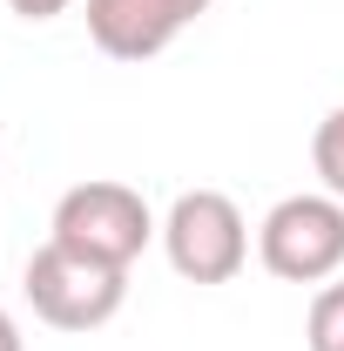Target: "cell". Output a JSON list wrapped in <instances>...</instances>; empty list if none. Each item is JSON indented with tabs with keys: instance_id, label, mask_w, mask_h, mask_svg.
Returning <instances> with one entry per match:
<instances>
[{
	"instance_id": "cell-3",
	"label": "cell",
	"mask_w": 344,
	"mask_h": 351,
	"mask_svg": "<svg viewBox=\"0 0 344 351\" xmlns=\"http://www.w3.org/2000/svg\"><path fill=\"white\" fill-rule=\"evenodd\" d=\"M257 257L284 284H331L344 270V203L331 189H297L257 223Z\"/></svg>"
},
{
	"instance_id": "cell-6",
	"label": "cell",
	"mask_w": 344,
	"mask_h": 351,
	"mask_svg": "<svg viewBox=\"0 0 344 351\" xmlns=\"http://www.w3.org/2000/svg\"><path fill=\"white\" fill-rule=\"evenodd\" d=\"M304 351H344V277L317 284L310 317H304Z\"/></svg>"
},
{
	"instance_id": "cell-2",
	"label": "cell",
	"mask_w": 344,
	"mask_h": 351,
	"mask_svg": "<svg viewBox=\"0 0 344 351\" xmlns=\"http://www.w3.org/2000/svg\"><path fill=\"white\" fill-rule=\"evenodd\" d=\"M47 237L68 243V250H82V257H95V263L129 270V263L149 250V237H162V223H156V210L142 203V189L95 176V182H75V189L54 203Z\"/></svg>"
},
{
	"instance_id": "cell-9",
	"label": "cell",
	"mask_w": 344,
	"mask_h": 351,
	"mask_svg": "<svg viewBox=\"0 0 344 351\" xmlns=\"http://www.w3.org/2000/svg\"><path fill=\"white\" fill-rule=\"evenodd\" d=\"M0 351H21V324H14L7 311H0Z\"/></svg>"
},
{
	"instance_id": "cell-5",
	"label": "cell",
	"mask_w": 344,
	"mask_h": 351,
	"mask_svg": "<svg viewBox=\"0 0 344 351\" xmlns=\"http://www.w3.org/2000/svg\"><path fill=\"white\" fill-rule=\"evenodd\" d=\"M216 0H88V41L108 61H156Z\"/></svg>"
},
{
	"instance_id": "cell-4",
	"label": "cell",
	"mask_w": 344,
	"mask_h": 351,
	"mask_svg": "<svg viewBox=\"0 0 344 351\" xmlns=\"http://www.w3.org/2000/svg\"><path fill=\"white\" fill-rule=\"evenodd\" d=\"M162 257L182 284H230L250 263V223L223 189H182L162 217Z\"/></svg>"
},
{
	"instance_id": "cell-1",
	"label": "cell",
	"mask_w": 344,
	"mask_h": 351,
	"mask_svg": "<svg viewBox=\"0 0 344 351\" xmlns=\"http://www.w3.org/2000/svg\"><path fill=\"white\" fill-rule=\"evenodd\" d=\"M21 291H27V304H34V317L47 331H101L115 311L129 304V270L95 263V257H82V250L47 237L27 257V270H21Z\"/></svg>"
},
{
	"instance_id": "cell-7",
	"label": "cell",
	"mask_w": 344,
	"mask_h": 351,
	"mask_svg": "<svg viewBox=\"0 0 344 351\" xmlns=\"http://www.w3.org/2000/svg\"><path fill=\"white\" fill-rule=\"evenodd\" d=\"M310 169H317V182L344 203V101L317 122V135H310Z\"/></svg>"
},
{
	"instance_id": "cell-8",
	"label": "cell",
	"mask_w": 344,
	"mask_h": 351,
	"mask_svg": "<svg viewBox=\"0 0 344 351\" xmlns=\"http://www.w3.org/2000/svg\"><path fill=\"white\" fill-rule=\"evenodd\" d=\"M75 0H7V14H21V21H54V14H68Z\"/></svg>"
}]
</instances>
